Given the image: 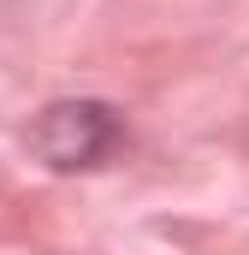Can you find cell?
<instances>
[{"label": "cell", "mask_w": 249, "mask_h": 255, "mask_svg": "<svg viewBox=\"0 0 249 255\" xmlns=\"http://www.w3.org/2000/svg\"><path fill=\"white\" fill-rule=\"evenodd\" d=\"M119 113L107 107V101H54V107H42L36 113V125H30V154L48 166V172H83V166H101L113 148H119Z\"/></svg>", "instance_id": "1"}]
</instances>
